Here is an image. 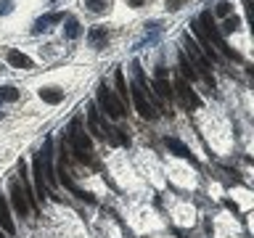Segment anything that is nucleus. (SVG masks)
I'll return each instance as SVG.
<instances>
[{"label":"nucleus","instance_id":"25","mask_svg":"<svg viewBox=\"0 0 254 238\" xmlns=\"http://www.w3.org/2000/svg\"><path fill=\"white\" fill-rule=\"evenodd\" d=\"M214 13L222 16V19H228V16H230V3H228V0H222V3H217V8H214Z\"/></svg>","mask_w":254,"mask_h":238},{"label":"nucleus","instance_id":"11","mask_svg":"<svg viewBox=\"0 0 254 238\" xmlns=\"http://www.w3.org/2000/svg\"><path fill=\"white\" fill-rule=\"evenodd\" d=\"M87 127H90V132L95 135V138H106V132H103V127H101L98 109H95V106H90V109H87Z\"/></svg>","mask_w":254,"mask_h":238},{"label":"nucleus","instance_id":"29","mask_svg":"<svg viewBox=\"0 0 254 238\" xmlns=\"http://www.w3.org/2000/svg\"><path fill=\"white\" fill-rule=\"evenodd\" d=\"M51 3H56V0H51Z\"/></svg>","mask_w":254,"mask_h":238},{"label":"nucleus","instance_id":"7","mask_svg":"<svg viewBox=\"0 0 254 238\" xmlns=\"http://www.w3.org/2000/svg\"><path fill=\"white\" fill-rule=\"evenodd\" d=\"M40 170H43L45 175V182H51V185H56V170H53V140L48 138L45 140V148H43V159H40Z\"/></svg>","mask_w":254,"mask_h":238},{"label":"nucleus","instance_id":"23","mask_svg":"<svg viewBox=\"0 0 254 238\" xmlns=\"http://www.w3.org/2000/svg\"><path fill=\"white\" fill-rule=\"evenodd\" d=\"M0 101H8V103L19 101V90H16V87H11V85L0 87Z\"/></svg>","mask_w":254,"mask_h":238},{"label":"nucleus","instance_id":"17","mask_svg":"<svg viewBox=\"0 0 254 238\" xmlns=\"http://www.w3.org/2000/svg\"><path fill=\"white\" fill-rule=\"evenodd\" d=\"M114 82H117V98L122 101V103H127V101H130V87H127V82H125L122 69L114 71Z\"/></svg>","mask_w":254,"mask_h":238},{"label":"nucleus","instance_id":"21","mask_svg":"<svg viewBox=\"0 0 254 238\" xmlns=\"http://www.w3.org/2000/svg\"><path fill=\"white\" fill-rule=\"evenodd\" d=\"M64 32H66L69 40H77L79 35H82V29H79V21L74 19V16H69V19H66V29H64Z\"/></svg>","mask_w":254,"mask_h":238},{"label":"nucleus","instance_id":"8","mask_svg":"<svg viewBox=\"0 0 254 238\" xmlns=\"http://www.w3.org/2000/svg\"><path fill=\"white\" fill-rule=\"evenodd\" d=\"M11 204H13V209L21 214V217H27L29 214V204H27V196H24V190L19 182H13L11 185Z\"/></svg>","mask_w":254,"mask_h":238},{"label":"nucleus","instance_id":"13","mask_svg":"<svg viewBox=\"0 0 254 238\" xmlns=\"http://www.w3.org/2000/svg\"><path fill=\"white\" fill-rule=\"evenodd\" d=\"M64 21V13H48V16H43V19H37L35 21V27H32V32H45V29H51V24H61Z\"/></svg>","mask_w":254,"mask_h":238},{"label":"nucleus","instance_id":"26","mask_svg":"<svg viewBox=\"0 0 254 238\" xmlns=\"http://www.w3.org/2000/svg\"><path fill=\"white\" fill-rule=\"evenodd\" d=\"M183 3H188V0H167V11H180Z\"/></svg>","mask_w":254,"mask_h":238},{"label":"nucleus","instance_id":"14","mask_svg":"<svg viewBox=\"0 0 254 238\" xmlns=\"http://www.w3.org/2000/svg\"><path fill=\"white\" fill-rule=\"evenodd\" d=\"M32 175H35V188H37V198H45L51 196L45 188V180H43V170H40V156L35 159V164H32Z\"/></svg>","mask_w":254,"mask_h":238},{"label":"nucleus","instance_id":"19","mask_svg":"<svg viewBox=\"0 0 254 238\" xmlns=\"http://www.w3.org/2000/svg\"><path fill=\"white\" fill-rule=\"evenodd\" d=\"M164 146L170 148L175 156H180V159H190V151H188L186 146H183V143H180L178 138H164Z\"/></svg>","mask_w":254,"mask_h":238},{"label":"nucleus","instance_id":"2","mask_svg":"<svg viewBox=\"0 0 254 238\" xmlns=\"http://www.w3.org/2000/svg\"><path fill=\"white\" fill-rule=\"evenodd\" d=\"M198 27H201V32L206 35V40H209V43H214V45L220 48V53H222V56H228V59L241 61V56L233 53V51H230V48L225 45V40H222L220 29H217V24H214V16H212V11H204V13H201V19H198Z\"/></svg>","mask_w":254,"mask_h":238},{"label":"nucleus","instance_id":"31","mask_svg":"<svg viewBox=\"0 0 254 238\" xmlns=\"http://www.w3.org/2000/svg\"><path fill=\"white\" fill-rule=\"evenodd\" d=\"M0 117H3V114H0Z\"/></svg>","mask_w":254,"mask_h":238},{"label":"nucleus","instance_id":"18","mask_svg":"<svg viewBox=\"0 0 254 238\" xmlns=\"http://www.w3.org/2000/svg\"><path fill=\"white\" fill-rule=\"evenodd\" d=\"M37 95H40L45 103H51V106H56V103L64 101V90H59V87H40Z\"/></svg>","mask_w":254,"mask_h":238},{"label":"nucleus","instance_id":"5","mask_svg":"<svg viewBox=\"0 0 254 238\" xmlns=\"http://www.w3.org/2000/svg\"><path fill=\"white\" fill-rule=\"evenodd\" d=\"M130 87V98L135 103V111L143 117V119H154L156 117V109L151 106V101L146 98V93H143V85L140 82H132V85H127Z\"/></svg>","mask_w":254,"mask_h":238},{"label":"nucleus","instance_id":"3","mask_svg":"<svg viewBox=\"0 0 254 238\" xmlns=\"http://www.w3.org/2000/svg\"><path fill=\"white\" fill-rule=\"evenodd\" d=\"M69 140H71V146H74V154H77L79 162H90L93 143H90V138L85 135L82 127H79V119H74V122L69 124Z\"/></svg>","mask_w":254,"mask_h":238},{"label":"nucleus","instance_id":"22","mask_svg":"<svg viewBox=\"0 0 254 238\" xmlns=\"http://www.w3.org/2000/svg\"><path fill=\"white\" fill-rule=\"evenodd\" d=\"M238 27H241V16H228L225 24H222V32H220V35H230V32H236Z\"/></svg>","mask_w":254,"mask_h":238},{"label":"nucleus","instance_id":"24","mask_svg":"<svg viewBox=\"0 0 254 238\" xmlns=\"http://www.w3.org/2000/svg\"><path fill=\"white\" fill-rule=\"evenodd\" d=\"M85 5L90 8L93 13H103L109 8V0H85Z\"/></svg>","mask_w":254,"mask_h":238},{"label":"nucleus","instance_id":"28","mask_svg":"<svg viewBox=\"0 0 254 238\" xmlns=\"http://www.w3.org/2000/svg\"><path fill=\"white\" fill-rule=\"evenodd\" d=\"M156 77H167V69L164 66H156Z\"/></svg>","mask_w":254,"mask_h":238},{"label":"nucleus","instance_id":"4","mask_svg":"<svg viewBox=\"0 0 254 238\" xmlns=\"http://www.w3.org/2000/svg\"><path fill=\"white\" fill-rule=\"evenodd\" d=\"M98 103H101V109L106 111L111 119H122V117H125V103L119 101L106 85H101V87H98Z\"/></svg>","mask_w":254,"mask_h":238},{"label":"nucleus","instance_id":"15","mask_svg":"<svg viewBox=\"0 0 254 238\" xmlns=\"http://www.w3.org/2000/svg\"><path fill=\"white\" fill-rule=\"evenodd\" d=\"M87 40H90V45L95 48V51H101V48H106V43H109V32L103 27H95V29H90Z\"/></svg>","mask_w":254,"mask_h":238},{"label":"nucleus","instance_id":"27","mask_svg":"<svg viewBox=\"0 0 254 238\" xmlns=\"http://www.w3.org/2000/svg\"><path fill=\"white\" fill-rule=\"evenodd\" d=\"M127 3H130V5H132V8H140V5H143V3H146V0H127Z\"/></svg>","mask_w":254,"mask_h":238},{"label":"nucleus","instance_id":"30","mask_svg":"<svg viewBox=\"0 0 254 238\" xmlns=\"http://www.w3.org/2000/svg\"><path fill=\"white\" fill-rule=\"evenodd\" d=\"M0 238H3V236H0Z\"/></svg>","mask_w":254,"mask_h":238},{"label":"nucleus","instance_id":"20","mask_svg":"<svg viewBox=\"0 0 254 238\" xmlns=\"http://www.w3.org/2000/svg\"><path fill=\"white\" fill-rule=\"evenodd\" d=\"M180 77H183V79H196V71H193V66L188 63V56H186V53H180Z\"/></svg>","mask_w":254,"mask_h":238},{"label":"nucleus","instance_id":"6","mask_svg":"<svg viewBox=\"0 0 254 238\" xmlns=\"http://www.w3.org/2000/svg\"><path fill=\"white\" fill-rule=\"evenodd\" d=\"M172 93L183 101V106H186V109H198V106H201V98L196 95V90L190 87L188 79H183V77L175 79V90Z\"/></svg>","mask_w":254,"mask_h":238},{"label":"nucleus","instance_id":"10","mask_svg":"<svg viewBox=\"0 0 254 238\" xmlns=\"http://www.w3.org/2000/svg\"><path fill=\"white\" fill-rule=\"evenodd\" d=\"M190 29H193V35L198 37V43H201V45H198V48H201V53L206 56V59H217V53H214V48H212V43H209V40H206V35H204V32H201V27H198V21H193V24H190Z\"/></svg>","mask_w":254,"mask_h":238},{"label":"nucleus","instance_id":"12","mask_svg":"<svg viewBox=\"0 0 254 238\" xmlns=\"http://www.w3.org/2000/svg\"><path fill=\"white\" fill-rule=\"evenodd\" d=\"M8 63L13 69H32V59L21 51H8Z\"/></svg>","mask_w":254,"mask_h":238},{"label":"nucleus","instance_id":"9","mask_svg":"<svg viewBox=\"0 0 254 238\" xmlns=\"http://www.w3.org/2000/svg\"><path fill=\"white\" fill-rule=\"evenodd\" d=\"M0 228H3L8 236L16 233V225H13V217H11V206H8L5 196H0Z\"/></svg>","mask_w":254,"mask_h":238},{"label":"nucleus","instance_id":"16","mask_svg":"<svg viewBox=\"0 0 254 238\" xmlns=\"http://www.w3.org/2000/svg\"><path fill=\"white\" fill-rule=\"evenodd\" d=\"M151 87H154L156 95H159V98H164V101H170L172 95H175V93H172V85H170V79H167V77H156Z\"/></svg>","mask_w":254,"mask_h":238},{"label":"nucleus","instance_id":"1","mask_svg":"<svg viewBox=\"0 0 254 238\" xmlns=\"http://www.w3.org/2000/svg\"><path fill=\"white\" fill-rule=\"evenodd\" d=\"M183 45H186V56H190V66L196 69V74H201L204 82L214 90V77L209 74V59L201 53L198 43H193V40H190V35H186V37H183Z\"/></svg>","mask_w":254,"mask_h":238}]
</instances>
